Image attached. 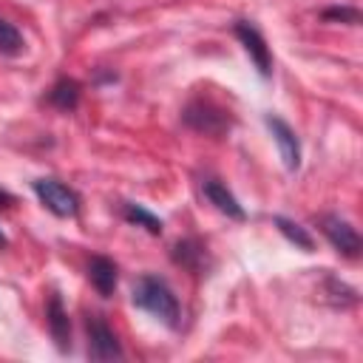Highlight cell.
<instances>
[{
  "label": "cell",
  "instance_id": "6da1fadb",
  "mask_svg": "<svg viewBox=\"0 0 363 363\" xmlns=\"http://www.w3.org/2000/svg\"><path fill=\"white\" fill-rule=\"evenodd\" d=\"M133 303L145 312H150L156 320H162L164 326L176 329L179 326V301L173 295V289L167 286L164 278L159 275H139L133 284Z\"/></svg>",
  "mask_w": 363,
  "mask_h": 363
},
{
  "label": "cell",
  "instance_id": "7a4b0ae2",
  "mask_svg": "<svg viewBox=\"0 0 363 363\" xmlns=\"http://www.w3.org/2000/svg\"><path fill=\"white\" fill-rule=\"evenodd\" d=\"M182 119H184L187 128H193V130H199V133H207V136H224V133L230 130V125H233L230 113H227L224 108L213 105L210 99H193V102L184 108Z\"/></svg>",
  "mask_w": 363,
  "mask_h": 363
},
{
  "label": "cell",
  "instance_id": "3957f363",
  "mask_svg": "<svg viewBox=\"0 0 363 363\" xmlns=\"http://www.w3.org/2000/svg\"><path fill=\"white\" fill-rule=\"evenodd\" d=\"M34 193L43 201V207L48 213H54L57 218H74L79 213V196L68 184H62L57 179H37L34 182Z\"/></svg>",
  "mask_w": 363,
  "mask_h": 363
},
{
  "label": "cell",
  "instance_id": "277c9868",
  "mask_svg": "<svg viewBox=\"0 0 363 363\" xmlns=\"http://www.w3.org/2000/svg\"><path fill=\"white\" fill-rule=\"evenodd\" d=\"M85 332H88V357L91 360H122L125 352L119 346V337L99 315H88Z\"/></svg>",
  "mask_w": 363,
  "mask_h": 363
},
{
  "label": "cell",
  "instance_id": "5b68a950",
  "mask_svg": "<svg viewBox=\"0 0 363 363\" xmlns=\"http://www.w3.org/2000/svg\"><path fill=\"white\" fill-rule=\"evenodd\" d=\"M320 230H323V235L329 238V244H332L340 255H346V258H357V255H360L363 241H360L357 230H354L346 218L329 213V216L320 218Z\"/></svg>",
  "mask_w": 363,
  "mask_h": 363
},
{
  "label": "cell",
  "instance_id": "8992f818",
  "mask_svg": "<svg viewBox=\"0 0 363 363\" xmlns=\"http://www.w3.org/2000/svg\"><path fill=\"white\" fill-rule=\"evenodd\" d=\"M233 31H235V37L241 40L244 51L250 54V60H252V65L258 68V74H261V77H269V74H272V54H269V45H267L264 34H261L252 23H247V20H238Z\"/></svg>",
  "mask_w": 363,
  "mask_h": 363
},
{
  "label": "cell",
  "instance_id": "52a82bcc",
  "mask_svg": "<svg viewBox=\"0 0 363 363\" xmlns=\"http://www.w3.org/2000/svg\"><path fill=\"white\" fill-rule=\"evenodd\" d=\"M264 122H267V128L272 130V139H275L278 153H281V159H284V167L295 173V170L301 167V142H298V133L292 130L289 122H284V119L275 116V113H267Z\"/></svg>",
  "mask_w": 363,
  "mask_h": 363
},
{
  "label": "cell",
  "instance_id": "ba28073f",
  "mask_svg": "<svg viewBox=\"0 0 363 363\" xmlns=\"http://www.w3.org/2000/svg\"><path fill=\"white\" fill-rule=\"evenodd\" d=\"M201 190H204L207 201L216 204L218 213H224V216H230V218H235V221H244V207L238 204V199H235L218 179H204V182H201Z\"/></svg>",
  "mask_w": 363,
  "mask_h": 363
},
{
  "label": "cell",
  "instance_id": "9c48e42d",
  "mask_svg": "<svg viewBox=\"0 0 363 363\" xmlns=\"http://www.w3.org/2000/svg\"><path fill=\"white\" fill-rule=\"evenodd\" d=\"M45 320H48V332H51L57 349L60 352L71 349V323H68V312H65L60 295H51L48 309H45Z\"/></svg>",
  "mask_w": 363,
  "mask_h": 363
},
{
  "label": "cell",
  "instance_id": "30bf717a",
  "mask_svg": "<svg viewBox=\"0 0 363 363\" xmlns=\"http://www.w3.org/2000/svg\"><path fill=\"white\" fill-rule=\"evenodd\" d=\"M116 264L105 255H94L88 261V281L94 284V289L102 295V298H111L113 289H116Z\"/></svg>",
  "mask_w": 363,
  "mask_h": 363
},
{
  "label": "cell",
  "instance_id": "8fae6325",
  "mask_svg": "<svg viewBox=\"0 0 363 363\" xmlns=\"http://www.w3.org/2000/svg\"><path fill=\"white\" fill-rule=\"evenodd\" d=\"M173 261L182 264L184 269L190 272H201L204 269V261H207V252H204V244H199L196 238H184L173 247Z\"/></svg>",
  "mask_w": 363,
  "mask_h": 363
},
{
  "label": "cell",
  "instance_id": "7c38bea8",
  "mask_svg": "<svg viewBox=\"0 0 363 363\" xmlns=\"http://www.w3.org/2000/svg\"><path fill=\"white\" fill-rule=\"evenodd\" d=\"M48 102L60 111H74L79 102V82L77 79H57L54 88L48 91Z\"/></svg>",
  "mask_w": 363,
  "mask_h": 363
},
{
  "label": "cell",
  "instance_id": "4fadbf2b",
  "mask_svg": "<svg viewBox=\"0 0 363 363\" xmlns=\"http://www.w3.org/2000/svg\"><path fill=\"white\" fill-rule=\"evenodd\" d=\"M122 213H125V218H128L130 224H136V227H145L150 235H162V218H159V216H153L150 210H145L142 204H133V201H128V204L122 207Z\"/></svg>",
  "mask_w": 363,
  "mask_h": 363
},
{
  "label": "cell",
  "instance_id": "5bb4252c",
  "mask_svg": "<svg viewBox=\"0 0 363 363\" xmlns=\"http://www.w3.org/2000/svg\"><path fill=\"white\" fill-rule=\"evenodd\" d=\"M272 224H275V227H278V230H281V233H284L295 247H301L303 252H312L315 241H312V235H309L301 224H295L292 218H284V216H275V218H272Z\"/></svg>",
  "mask_w": 363,
  "mask_h": 363
},
{
  "label": "cell",
  "instance_id": "9a60e30c",
  "mask_svg": "<svg viewBox=\"0 0 363 363\" xmlns=\"http://www.w3.org/2000/svg\"><path fill=\"white\" fill-rule=\"evenodd\" d=\"M20 51H23V34H20L9 20L0 17V54L14 57V54H20Z\"/></svg>",
  "mask_w": 363,
  "mask_h": 363
},
{
  "label": "cell",
  "instance_id": "2e32d148",
  "mask_svg": "<svg viewBox=\"0 0 363 363\" xmlns=\"http://www.w3.org/2000/svg\"><path fill=\"white\" fill-rule=\"evenodd\" d=\"M323 17H326V20H346V23H352V26L360 23V11H357V9H340V6L326 9Z\"/></svg>",
  "mask_w": 363,
  "mask_h": 363
},
{
  "label": "cell",
  "instance_id": "e0dca14e",
  "mask_svg": "<svg viewBox=\"0 0 363 363\" xmlns=\"http://www.w3.org/2000/svg\"><path fill=\"white\" fill-rule=\"evenodd\" d=\"M9 207H14V196L0 187V210H9Z\"/></svg>",
  "mask_w": 363,
  "mask_h": 363
},
{
  "label": "cell",
  "instance_id": "ac0fdd59",
  "mask_svg": "<svg viewBox=\"0 0 363 363\" xmlns=\"http://www.w3.org/2000/svg\"><path fill=\"white\" fill-rule=\"evenodd\" d=\"M6 244H9V238H6V235H3V230H0V247H6Z\"/></svg>",
  "mask_w": 363,
  "mask_h": 363
}]
</instances>
